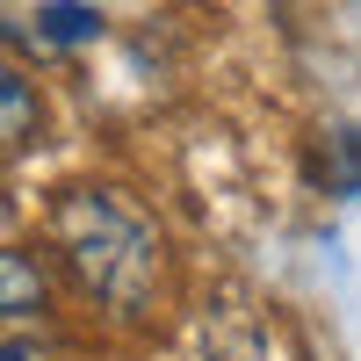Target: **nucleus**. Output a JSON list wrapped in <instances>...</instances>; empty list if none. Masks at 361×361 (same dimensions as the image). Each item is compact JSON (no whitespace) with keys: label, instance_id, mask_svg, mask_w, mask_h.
I'll return each mask as SVG.
<instances>
[{"label":"nucleus","instance_id":"423d86ee","mask_svg":"<svg viewBox=\"0 0 361 361\" xmlns=\"http://www.w3.org/2000/svg\"><path fill=\"white\" fill-rule=\"evenodd\" d=\"M0 361H37V347L15 340V333H0Z\"/></svg>","mask_w":361,"mask_h":361},{"label":"nucleus","instance_id":"20e7f679","mask_svg":"<svg viewBox=\"0 0 361 361\" xmlns=\"http://www.w3.org/2000/svg\"><path fill=\"white\" fill-rule=\"evenodd\" d=\"M102 8L94 0H44L37 8V37L51 44V51H87V44H102Z\"/></svg>","mask_w":361,"mask_h":361},{"label":"nucleus","instance_id":"f257e3e1","mask_svg":"<svg viewBox=\"0 0 361 361\" xmlns=\"http://www.w3.org/2000/svg\"><path fill=\"white\" fill-rule=\"evenodd\" d=\"M51 267L87 311H102L109 325L152 318L166 289V231L130 188L116 180H73L44 209Z\"/></svg>","mask_w":361,"mask_h":361},{"label":"nucleus","instance_id":"7ed1b4c3","mask_svg":"<svg viewBox=\"0 0 361 361\" xmlns=\"http://www.w3.org/2000/svg\"><path fill=\"white\" fill-rule=\"evenodd\" d=\"M58 318V267L37 246L0 238V333L15 325H51Z\"/></svg>","mask_w":361,"mask_h":361},{"label":"nucleus","instance_id":"39448f33","mask_svg":"<svg viewBox=\"0 0 361 361\" xmlns=\"http://www.w3.org/2000/svg\"><path fill=\"white\" fill-rule=\"evenodd\" d=\"M333 180H340V195H361V130L340 137V173Z\"/></svg>","mask_w":361,"mask_h":361},{"label":"nucleus","instance_id":"f03ea898","mask_svg":"<svg viewBox=\"0 0 361 361\" xmlns=\"http://www.w3.org/2000/svg\"><path fill=\"white\" fill-rule=\"evenodd\" d=\"M44 80L22 66V58L8 51V37H0V173H15L29 152H37V137H44Z\"/></svg>","mask_w":361,"mask_h":361}]
</instances>
